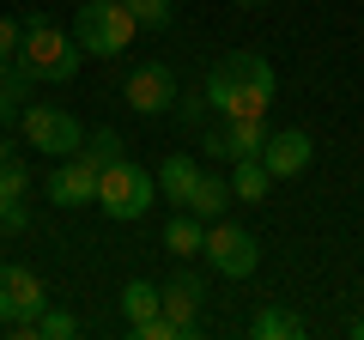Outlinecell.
Listing matches in <instances>:
<instances>
[{
    "mask_svg": "<svg viewBox=\"0 0 364 340\" xmlns=\"http://www.w3.org/2000/svg\"><path fill=\"white\" fill-rule=\"evenodd\" d=\"M273 92H279V79H273L267 55H249V49L213 61V73H207V104L219 116H267Z\"/></svg>",
    "mask_w": 364,
    "mask_h": 340,
    "instance_id": "cell-1",
    "label": "cell"
},
{
    "mask_svg": "<svg viewBox=\"0 0 364 340\" xmlns=\"http://www.w3.org/2000/svg\"><path fill=\"white\" fill-rule=\"evenodd\" d=\"M79 55H85V49H79V37H73V31H61L49 13H31V18H25V43H18V55H13V61L25 67L31 79L67 85V79L79 73Z\"/></svg>",
    "mask_w": 364,
    "mask_h": 340,
    "instance_id": "cell-2",
    "label": "cell"
},
{
    "mask_svg": "<svg viewBox=\"0 0 364 340\" xmlns=\"http://www.w3.org/2000/svg\"><path fill=\"white\" fill-rule=\"evenodd\" d=\"M158 201V176H146L140 164H134L128 152L116 158V164H104V176H97V207L109 213V219H146Z\"/></svg>",
    "mask_w": 364,
    "mask_h": 340,
    "instance_id": "cell-3",
    "label": "cell"
},
{
    "mask_svg": "<svg viewBox=\"0 0 364 340\" xmlns=\"http://www.w3.org/2000/svg\"><path fill=\"white\" fill-rule=\"evenodd\" d=\"M134 31H140V25H134V13L122 6V0H85V6L73 13V37H79V49H85V55H104V61L128 49Z\"/></svg>",
    "mask_w": 364,
    "mask_h": 340,
    "instance_id": "cell-4",
    "label": "cell"
},
{
    "mask_svg": "<svg viewBox=\"0 0 364 340\" xmlns=\"http://www.w3.org/2000/svg\"><path fill=\"white\" fill-rule=\"evenodd\" d=\"M200 255H207V267H213V274H225V280H249V274L261 267L255 231H243V225H231V219H213V225H207Z\"/></svg>",
    "mask_w": 364,
    "mask_h": 340,
    "instance_id": "cell-5",
    "label": "cell"
},
{
    "mask_svg": "<svg viewBox=\"0 0 364 340\" xmlns=\"http://www.w3.org/2000/svg\"><path fill=\"white\" fill-rule=\"evenodd\" d=\"M18 128H25V140L37 146V152H49V158H73L79 146H85L79 116H67V110H55V104H25Z\"/></svg>",
    "mask_w": 364,
    "mask_h": 340,
    "instance_id": "cell-6",
    "label": "cell"
},
{
    "mask_svg": "<svg viewBox=\"0 0 364 340\" xmlns=\"http://www.w3.org/2000/svg\"><path fill=\"white\" fill-rule=\"evenodd\" d=\"M122 97H128L140 116H170L176 97H182V85H176V73H170L164 61H140L128 73V85H122Z\"/></svg>",
    "mask_w": 364,
    "mask_h": 340,
    "instance_id": "cell-7",
    "label": "cell"
},
{
    "mask_svg": "<svg viewBox=\"0 0 364 340\" xmlns=\"http://www.w3.org/2000/svg\"><path fill=\"white\" fill-rule=\"evenodd\" d=\"M267 116H225V128H213L207 140V158H225V164H237V158H255L261 146H267Z\"/></svg>",
    "mask_w": 364,
    "mask_h": 340,
    "instance_id": "cell-8",
    "label": "cell"
},
{
    "mask_svg": "<svg viewBox=\"0 0 364 340\" xmlns=\"http://www.w3.org/2000/svg\"><path fill=\"white\" fill-rule=\"evenodd\" d=\"M43 280L18 262H0V322H25V316H43Z\"/></svg>",
    "mask_w": 364,
    "mask_h": 340,
    "instance_id": "cell-9",
    "label": "cell"
},
{
    "mask_svg": "<svg viewBox=\"0 0 364 340\" xmlns=\"http://www.w3.org/2000/svg\"><path fill=\"white\" fill-rule=\"evenodd\" d=\"M255 158L273 170V183H286V176H304V170H310L316 140H310L304 128H279V134H267V146H261Z\"/></svg>",
    "mask_w": 364,
    "mask_h": 340,
    "instance_id": "cell-10",
    "label": "cell"
},
{
    "mask_svg": "<svg viewBox=\"0 0 364 340\" xmlns=\"http://www.w3.org/2000/svg\"><path fill=\"white\" fill-rule=\"evenodd\" d=\"M200 298H207V280H200L195 267H182L170 286H158V304H164V316L182 328V334H195V310H200Z\"/></svg>",
    "mask_w": 364,
    "mask_h": 340,
    "instance_id": "cell-11",
    "label": "cell"
},
{
    "mask_svg": "<svg viewBox=\"0 0 364 340\" xmlns=\"http://www.w3.org/2000/svg\"><path fill=\"white\" fill-rule=\"evenodd\" d=\"M49 201H55V207H85V201H97V170H91L79 152L61 158L55 176H49Z\"/></svg>",
    "mask_w": 364,
    "mask_h": 340,
    "instance_id": "cell-12",
    "label": "cell"
},
{
    "mask_svg": "<svg viewBox=\"0 0 364 340\" xmlns=\"http://www.w3.org/2000/svg\"><path fill=\"white\" fill-rule=\"evenodd\" d=\"M195 183H200V164L188 152H170L164 158V170H158V188H164V201H176V207H188V195H195Z\"/></svg>",
    "mask_w": 364,
    "mask_h": 340,
    "instance_id": "cell-13",
    "label": "cell"
},
{
    "mask_svg": "<svg viewBox=\"0 0 364 340\" xmlns=\"http://www.w3.org/2000/svg\"><path fill=\"white\" fill-rule=\"evenodd\" d=\"M200 243H207V219H200V213H188V207H176V219L164 225V249L188 262V255H200Z\"/></svg>",
    "mask_w": 364,
    "mask_h": 340,
    "instance_id": "cell-14",
    "label": "cell"
},
{
    "mask_svg": "<svg viewBox=\"0 0 364 340\" xmlns=\"http://www.w3.org/2000/svg\"><path fill=\"white\" fill-rule=\"evenodd\" d=\"M225 207H231V176H207L200 170V183H195V195H188V213H200V219H225Z\"/></svg>",
    "mask_w": 364,
    "mask_h": 340,
    "instance_id": "cell-15",
    "label": "cell"
},
{
    "mask_svg": "<svg viewBox=\"0 0 364 340\" xmlns=\"http://www.w3.org/2000/svg\"><path fill=\"white\" fill-rule=\"evenodd\" d=\"M267 188H273V170L261 158H237L231 164V201H267Z\"/></svg>",
    "mask_w": 364,
    "mask_h": 340,
    "instance_id": "cell-16",
    "label": "cell"
},
{
    "mask_svg": "<svg viewBox=\"0 0 364 340\" xmlns=\"http://www.w3.org/2000/svg\"><path fill=\"white\" fill-rule=\"evenodd\" d=\"M249 334H255V340H298V334H304V322H298L291 310H279V304H267V310H255Z\"/></svg>",
    "mask_w": 364,
    "mask_h": 340,
    "instance_id": "cell-17",
    "label": "cell"
},
{
    "mask_svg": "<svg viewBox=\"0 0 364 340\" xmlns=\"http://www.w3.org/2000/svg\"><path fill=\"white\" fill-rule=\"evenodd\" d=\"M31 85H37V79H31L25 67L13 61V79L0 85V128H6V122H18V116H25V104H31Z\"/></svg>",
    "mask_w": 364,
    "mask_h": 340,
    "instance_id": "cell-18",
    "label": "cell"
},
{
    "mask_svg": "<svg viewBox=\"0 0 364 340\" xmlns=\"http://www.w3.org/2000/svg\"><path fill=\"white\" fill-rule=\"evenodd\" d=\"M158 310H164V304H158V286H146V280H134V286L122 292V316H128V328L152 322Z\"/></svg>",
    "mask_w": 364,
    "mask_h": 340,
    "instance_id": "cell-19",
    "label": "cell"
},
{
    "mask_svg": "<svg viewBox=\"0 0 364 340\" xmlns=\"http://www.w3.org/2000/svg\"><path fill=\"white\" fill-rule=\"evenodd\" d=\"M79 158H85L97 176H104V164H116V158H122V134H116V128H97L85 146H79Z\"/></svg>",
    "mask_w": 364,
    "mask_h": 340,
    "instance_id": "cell-20",
    "label": "cell"
},
{
    "mask_svg": "<svg viewBox=\"0 0 364 340\" xmlns=\"http://www.w3.org/2000/svg\"><path fill=\"white\" fill-rule=\"evenodd\" d=\"M122 6L134 13L140 31H170V18H176V13H170V0H122Z\"/></svg>",
    "mask_w": 364,
    "mask_h": 340,
    "instance_id": "cell-21",
    "label": "cell"
},
{
    "mask_svg": "<svg viewBox=\"0 0 364 340\" xmlns=\"http://www.w3.org/2000/svg\"><path fill=\"white\" fill-rule=\"evenodd\" d=\"M73 334H79V316L49 310V304H43V316H37V340H73Z\"/></svg>",
    "mask_w": 364,
    "mask_h": 340,
    "instance_id": "cell-22",
    "label": "cell"
},
{
    "mask_svg": "<svg viewBox=\"0 0 364 340\" xmlns=\"http://www.w3.org/2000/svg\"><path fill=\"white\" fill-rule=\"evenodd\" d=\"M0 188H6V195H18V201L31 195V170H25V158H6V164H0Z\"/></svg>",
    "mask_w": 364,
    "mask_h": 340,
    "instance_id": "cell-23",
    "label": "cell"
},
{
    "mask_svg": "<svg viewBox=\"0 0 364 340\" xmlns=\"http://www.w3.org/2000/svg\"><path fill=\"white\" fill-rule=\"evenodd\" d=\"M25 225H31L25 201H18V195H6V188H0V231H25Z\"/></svg>",
    "mask_w": 364,
    "mask_h": 340,
    "instance_id": "cell-24",
    "label": "cell"
},
{
    "mask_svg": "<svg viewBox=\"0 0 364 340\" xmlns=\"http://www.w3.org/2000/svg\"><path fill=\"white\" fill-rule=\"evenodd\" d=\"M134 334H140V340H176V334H182V328H176V322H170V316H164V310H158V316H152V322H140V328H134Z\"/></svg>",
    "mask_w": 364,
    "mask_h": 340,
    "instance_id": "cell-25",
    "label": "cell"
},
{
    "mask_svg": "<svg viewBox=\"0 0 364 340\" xmlns=\"http://www.w3.org/2000/svg\"><path fill=\"white\" fill-rule=\"evenodd\" d=\"M18 43H25V25L18 18H0V55H18Z\"/></svg>",
    "mask_w": 364,
    "mask_h": 340,
    "instance_id": "cell-26",
    "label": "cell"
},
{
    "mask_svg": "<svg viewBox=\"0 0 364 340\" xmlns=\"http://www.w3.org/2000/svg\"><path fill=\"white\" fill-rule=\"evenodd\" d=\"M176 116L182 122H200V116H207V92H200V97H176Z\"/></svg>",
    "mask_w": 364,
    "mask_h": 340,
    "instance_id": "cell-27",
    "label": "cell"
},
{
    "mask_svg": "<svg viewBox=\"0 0 364 340\" xmlns=\"http://www.w3.org/2000/svg\"><path fill=\"white\" fill-rule=\"evenodd\" d=\"M6 79H13V55H0V85H6Z\"/></svg>",
    "mask_w": 364,
    "mask_h": 340,
    "instance_id": "cell-28",
    "label": "cell"
},
{
    "mask_svg": "<svg viewBox=\"0 0 364 340\" xmlns=\"http://www.w3.org/2000/svg\"><path fill=\"white\" fill-rule=\"evenodd\" d=\"M6 158H18V152H13V140H6V134H0V164H6Z\"/></svg>",
    "mask_w": 364,
    "mask_h": 340,
    "instance_id": "cell-29",
    "label": "cell"
},
{
    "mask_svg": "<svg viewBox=\"0 0 364 340\" xmlns=\"http://www.w3.org/2000/svg\"><path fill=\"white\" fill-rule=\"evenodd\" d=\"M352 334H358V340H364V316H358V322H352Z\"/></svg>",
    "mask_w": 364,
    "mask_h": 340,
    "instance_id": "cell-30",
    "label": "cell"
},
{
    "mask_svg": "<svg viewBox=\"0 0 364 340\" xmlns=\"http://www.w3.org/2000/svg\"><path fill=\"white\" fill-rule=\"evenodd\" d=\"M237 6H267V0H237Z\"/></svg>",
    "mask_w": 364,
    "mask_h": 340,
    "instance_id": "cell-31",
    "label": "cell"
}]
</instances>
